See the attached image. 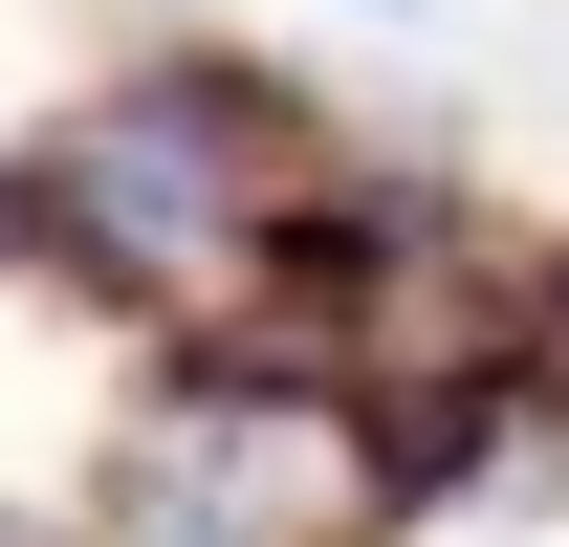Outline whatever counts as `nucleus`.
<instances>
[{
    "label": "nucleus",
    "mask_w": 569,
    "mask_h": 547,
    "mask_svg": "<svg viewBox=\"0 0 569 547\" xmlns=\"http://www.w3.org/2000/svg\"><path fill=\"white\" fill-rule=\"evenodd\" d=\"M0 547H22V526H0Z\"/></svg>",
    "instance_id": "nucleus-3"
},
{
    "label": "nucleus",
    "mask_w": 569,
    "mask_h": 547,
    "mask_svg": "<svg viewBox=\"0 0 569 547\" xmlns=\"http://www.w3.org/2000/svg\"><path fill=\"white\" fill-rule=\"evenodd\" d=\"M22 219H44L88 285H241L284 241V132H263V88H219V67L88 88L67 132L22 153Z\"/></svg>",
    "instance_id": "nucleus-1"
},
{
    "label": "nucleus",
    "mask_w": 569,
    "mask_h": 547,
    "mask_svg": "<svg viewBox=\"0 0 569 547\" xmlns=\"http://www.w3.org/2000/svg\"><path fill=\"white\" fill-rule=\"evenodd\" d=\"M0 219H22V198H0Z\"/></svg>",
    "instance_id": "nucleus-2"
}]
</instances>
